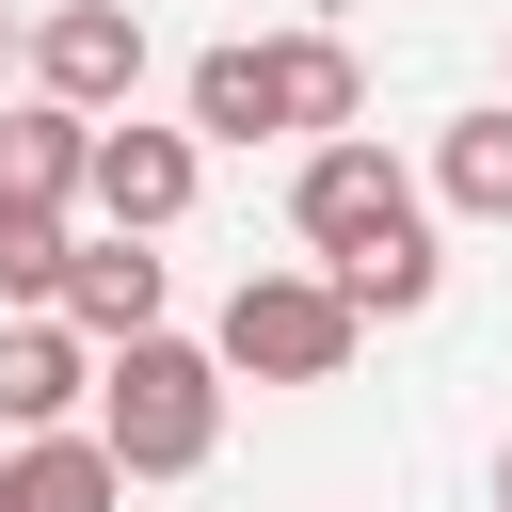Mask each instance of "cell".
I'll list each match as a JSON object with an SVG mask.
<instances>
[{
	"mask_svg": "<svg viewBox=\"0 0 512 512\" xmlns=\"http://www.w3.org/2000/svg\"><path fill=\"white\" fill-rule=\"evenodd\" d=\"M192 128L208 144H336V128H368V64H352V32H224V48H192Z\"/></svg>",
	"mask_w": 512,
	"mask_h": 512,
	"instance_id": "7a4b0ae2",
	"label": "cell"
},
{
	"mask_svg": "<svg viewBox=\"0 0 512 512\" xmlns=\"http://www.w3.org/2000/svg\"><path fill=\"white\" fill-rule=\"evenodd\" d=\"M352 336H368V304H352L336 272H240L224 320H208V352H224L240 384H336Z\"/></svg>",
	"mask_w": 512,
	"mask_h": 512,
	"instance_id": "277c9868",
	"label": "cell"
},
{
	"mask_svg": "<svg viewBox=\"0 0 512 512\" xmlns=\"http://www.w3.org/2000/svg\"><path fill=\"white\" fill-rule=\"evenodd\" d=\"M64 272H80L64 208H16V192H0V304H64Z\"/></svg>",
	"mask_w": 512,
	"mask_h": 512,
	"instance_id": "7c38bea8",
	"label": "cell"
},
{
	"mask_svg": "<svg viewBox=\"0 0 512 512\" xmlns=\"http://www.w3.org/2000/svg\"><path fill=\"white\" fill-rule=\"evenodd\" d=\"M80 176H96V112L16 96V112H0V192H16V208H80Z\"/></svg>",
	"mask_w": 512,
	"mask_h": 512,
	"instance_id": "9c48e42d",
	"label": "cell"
},
{
	"mask_svg": "<svg viewBox=\"0 0 512 512\" xmlns=\"http://www.w3.org/2000/svg\"><path fill=\"white\" fill-rule=\"evenodd\" d=\"M224 384H240V368H224L208 336H176V320H160V336H112V352H96V432H112V464H128V480H192V464L224 448Z\"/></svg>",
	"mask_w": 512,
	"mask_h": 512,
	"instance_id": "3957f363",
	"label": "cell"
},
{
	"mask_svg": "<svg viewBox=\"0 0 512 512\" xmlns=\"http://www.w3.org/2000/svg\"><path fill=\"white\" fill-rule=\"evenodd\" d=\"M0 48H16V16H0Z\"/></svg>",
	"mask_w": 512,
	"mask_h": 512,
	"instance_id": "5bb4252c",
	"label": "cell"
},
{
	"mask_svg": "<svg viewBox=\"0 0 512 512\" xmlns=\"http://www.w3.org/2000/svg\"><path fill=\"white\" fill-rule=\"evenodd\" d=\"M0 512H128V464H112V432H96V416H64V432H16V448H0Z\"/></svg>",
	"mask_w": 512,
	"mask_h": 512,
	"instance_id": "ba28073f",
	"label": "cell"
},
{
	"mask_svg": "<svg viewBox=\"0 0 512 512\" xmlns=\"http://www.w3.org/2000/svg\"><path fill=\"white\" fill-rule=\"evenodd\" d=\"M432 192H448L464 224H512V96H496V112H448V128H432Z\"/></svg>",
	"mask_w": 512,
	"mask_h": 512,
	"instance_id": "8fae6325",
	"label": "cell"
},
{
	"mask_svg": "<svg viewBox=\"0 0 512 512\" xmlns=\"http://www.w3.org/2000/svg\"><path fill=\"white\" fill-rule=\"evenodd\" d=\"M288 224H304V256L368 304V320H416L432 288H448V256H432V208H416V176L368 144V128H336V144H304V176H288Z\"/></svg>",
	"mask_w": 512,
	"mask_h": 512,
	"instance_id": "6da1fadb",
	"label": "cell"
},
{
	"mask_svg": "<svg viewBox=\"0 0 512 512\" xmlns=\"http://www.w3.org/2000/svg\"><path fill=\"white\" fill-rule=\"evenodd\" d=\"M496 512H512V432H496Z\"/></svg>",
	"mask_w": 512,
	"mask_h": 512,
	"instance_id": "4fadbf2b",
	"label": "cell"
},
{
	"mask_svg": "<svg viewBox=\"0 0 512 512\" xmlns=\"http://www.w3.org/2000/svg\"><path fill=\"white\" fill-rule=\"evenodd\" d=\"M192 192H208V128H144V112L112 128V112H96V176H80V208H96V224L176 240V224H192Z\"/></svg>",
	"mask_w": 512,
	"mask_h": 512,
	"instance_id": "5b68a950",
	"label": "cell"
},
{
	"mask_svg": "<svg viewBox=\"0 0 512 512\" xmlns=\"http://www.w3.org/2000/svg\"><path fill=\"white\" fill-rule=\"evenodd\" d=\"M64 320L112 352V336H160V256L112 224V240H80V272H64Z\"/></svg>",
	"mask_w": 512,
	"mask_h": 512,
	"instance_id": "30bf717a",
	"label": "cell"
},
{
	"mask_svg": "<svg viewBox=\"0 0 512 512\" xmlns=\"http://www.w3.org/2000/svg\"><path fill=\"white\" fill-rule=\"evenodd\" d=\"M32 96L128 112V96H144V16H128V0H48V16H32Z\"/></svg>",
	"mask_w": 512,
	"mask_h": 512,
	"instance_id": "8992f818",
	"label": "cell"
},
{
	"mask_svg": "<svg viewBox=\"0 0 512 512\" xmlns=\"http://www.w3.org/2000/svg\"><path fill=\"white\" fill-rule=\"evenodd\" d=\"M80 400H96V336L64 304H16L0 320V432H64Z\"/></svg>",
	"mask_w": 512,
	"mask_h": 512,
	"instance_id": "52a82bcc",
	"label": "cell"
}]
</instances>
